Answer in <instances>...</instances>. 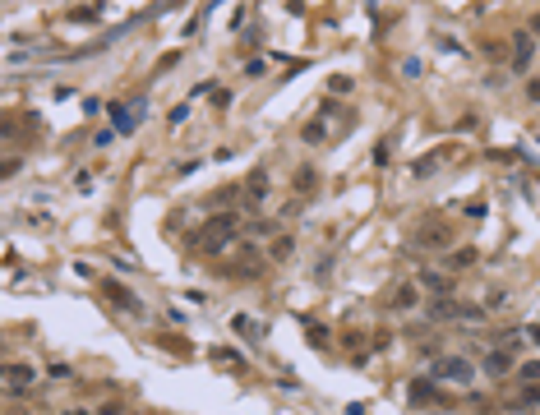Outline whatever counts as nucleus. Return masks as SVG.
<instances>
[{
	"label": "nucleus",
	"instance_id": "obj_27",
	"mask_svg": "<svg viewBox=\"0 0 540 415\" xmlns=\"http://www.w3.org/2000/svg\"><path fill=\"white\" fill-rule=\"evenodd\" d=\"M527 33H531V37H540V10H536V14L527 19Z\"/></svg>",
	"mask_w": 540,
	"mask_h": 415
},
{
	"label": "nucleus",
	"instance_id": "obj_2",
	"mask_svg": "<svg viewBox=\"0 0 540 415\" xmlns=\"http://www.w3.org/2000/svg\"><path fill=\"white\" fill-rule=\"evenodd\" d=\"M411 240H416V250L439 254V250H448V245H452V226H448V222H439V217H425V222L416 226V236H411Z\"/></svg>",
	"mask_w": 540,
	"mask_h": 415
},
{
	"label": "nucleus",
	"instance_id": "obj_12",
	"mask_svg": "<svg viewBox=\"0 0 540 415\" xmlns=\"http://www.w3.org/2000/svg\"><path fill=\"white\" fill-rule=\"evenodd\" d=\"M416 286H420V291H430V295H452V277H443V273H420Z\"/></svg>",
	"mask_w": 540,
	"mask_h": 415
},
{
	"label": "nucleus",
	"instance_id": "obj_31",
	"mask_svg": "<svg viewBox=\"0 0 540 415\" xmlns=\"http://www.w3.org/2000/svg\"><path fill=\"white\" fill-rule=\"evenodd\" d=\"M217 5H222V0H208V5H203V14H212V10H217Z\"/></svg>",
	"mask_w": 540,
	"mask_h": 415
},
{
	"label": "nucleus",
	"instance_id": "obj_11",
	"mask_svg": "<svg viewBox=\"0 0 540 415\" xmlns=\"http://www.w3.org/2000/svg\"><path fill=\"white\" fill-rule=\"evenodd\" d=\"M420 305V286L416 282H397L393 295H388V309H397V314H407V309Z\"/></svg>",
	"mask_w": 540,
	"mask_h": 415
},
{
	"label": "nucleus",
	"instance_id": "obj_20",
	"mask_svg": "<svg viewBox=\"0 0 540 415\" xmlns=\"http://www.w3.org/2000/svg\"><path fill=\"white\" fill-rule=\"evenodd\" d=\"M452 268H471V263H475V250H452Z\"/></svg>",
	"mask_w": 540,
	"mask_h": 415
},
{
	"label": "nucleus",
	"instance_id": "obj_32",
	"mask_svg": "<svg viewBox=\"0 0 540 415\" xmlns=\"http://www.w3.org/2000/svg\"><path fill=\"white\" fill-rule=\"evenodd\" d=\"M65 415H93V411H83V406H74V411H65Z\"/></svg>",
	"mask_w": 540,
	"mask_h": 415
},
{
	"label": "nucleus",
	"instance_id": "obj_7",
	"mask_svg": "<svg viewBox=\"0 0 540 415\" xmlns=\"http://www.w3.org/2000/svg\"><path fill=\"white\" fill-rule=\"evenodd\" d=\"M264 198H268V166H254L241 185V203L254 212V208H264Z\"/></svg>",
	"mask_w": 540,
	"mask_h": 415
},
{
	"label": "nucleus",
	"instance_id": "obj_13",
	"mask_svg": "<svg viewBox=\"0 0 540 415\" xmlns=\"http://www.w3.org/2000/svg\"><path fill=\"white\" fill-rule=\"evenodd\" d=\"M407 393H411V402H425V406H430V402H439V388H434V379H411V388H407Z\"/></svg>",
	"mask_w": 540,
	"mask_h": 415
},
{
	"label": "nucleus",
	"instance_id": "obj_1",
	"mask_svg": "<svg viewBox=\"0 0 540 415\" xmlns=\"http://www.w3.org/2000/svg\"><path fill=\"white\" fill-rule=\"evenodd\" d=\"M236 236H241V212H212V217L189 236V245L212 259V254H222L227 245H236Z\"/></svg>",
	"mask_w": 540,
	"mask_h": 415
},
{
	"label": "nucleus",
	"instance_id": "obj_21",
	"mask_svg": "<svg viewBox=\"0 0 540 415\" xmlns=\"http://www.w3.org/2000/svg\"><path fill=\"white\" fill-rule=\"evenodd\" d=\"M111 139H116V130H111V125H102V130L93 134V148H111Z\"/></svg>",
	"mask_w": 540,
	"mask_h": 415
},
{
	"label": "nucleus",
	"instance_id": "obj_14",
	"mask_svg": "<svg viewBox=\"0 0 540 415\" xmlns=\"http://www.w3.org/2000/svg\"><path fill=\"white\" fill-rule=\"evenodd\" d=\"M305 194H319V171L314 166H300L296 171V198H305Z\"/></svg>",
	"mask_w": 540,
	"mask_h": 415
},
{
	"label": "nucleus",
	"instance_id": "obj_23",
	"mask_svg": "<svg viewBox=\"0 0 540 415\" xmlns=\"http://www.w3.org/2000/svg\"><path fill=\"white\" fill-rule=\"evenodd\" d=\"M328 88H332V93H351V79H346V74H332Z\"/></svg>",
	"mask_w": 540,
	"mask_h": 415
},
{
	"label": "nucleus",
	"instance_id": "obj_28",
	"mask_svg": "<svg viewBox=\"0 0 540 415\" xmlns=\"http://www.w3.org/2000/svg\"><path fill=\"white\" fill-rule=\"evenodd\" d=\"M10 130H14V116H0V139H10Z\"/></svg>",
	"mask_w": 540,
	"mask_h": 415
},
{
	"label": "nucleus",
	"instance_id": "obj_16",
	"mask_svg": "<svg viewBox=\"0 0 540 415\" xmlns=\"http://www.w3.org/2000/svg\"><path fill=\"white\" fill-rule=\"evenodd\" d=\"M231 328H236V332H241V337H245V341H259V337H264V328H259V323H254V318H250V314H236V318H231Z\"/></svg>",
	"mask_w": 540,
	"mask_h": 415
},
{
	"label": "nucleus",
	"instance_id": "obj_15",
	"mask_svg": "<svg viewBox=\"0 0 540 415\" xmlns=\"http://www.w3.org/2000/svg\"><path fill=\"white\" fill-rule=\"evenodd\" d=\"M291 254H296V240H291V236H277V240L268 245V263H287Z\"/></svg>",
	"mask_w": 540,
	"mask_h": 415
},
{
	"label": "nucleus",
	"instance_id": "obj_24",
	"mask_svg": "<svg viewBox=\"0 0 540 415\" xmlns=\"http://www.w3.org/2000/svg\"><path fill=\"white\" fill-rule=\"evenodd\" d=\"M23 171V162L14 157V162H0V180H10V175H19Z\"/></svg>",
	"mask_w": 540,
	"mask_h": 415
},
{
	"label": "nucleus",
	"instance_id": "obj_8",
	"mask_svg": "<svg viewBox=\"0 0 540 415\" xmlns=\"http://www.w3.org/2000/svg\"><path fill=\"white\" fill-rule=\"evenodd\" d=\"M33 379H37V369H33V365H23V360L0 365V383H5V388H14V393H28V388H33Z\"/></svg>",
	"mask_w": 540,
	"mask_h": 415
},
{
	"label": "nucleus",
	"instance_id": "obj_26",
	"mask_svg": "<svg viewBox=\"0 0 540 415\" xmlns=\"http://www.w3.org/2000/svg\"><path fill=\"white\" fill-rule=\"evenodd\" d=\"M527 97H531V102H540V79H527Z\"/></svg>",
	"mask_w": 540,
	"mask_h": 415
},
{
	"label": "nucleus",
	"instance_id": "obj_3",
	"mask_svg": "<svg viewBox=\"0 0 540 415\" xmlns=\"http://www.w3.org/2000/svg\"><path fill=\"white\" fill-rule=\"evenodd\" d=\"M457 157H462V148H457V143H443V148H434V153L416 157V162H411V175H416V180H430V175H439L443 162H457Z\"/></svg>",
	"mask_w": 540,
	"mask_h": 415
},
{
	"label": "nucleus",
	"instance_id": "obj_6",
	"mask_svg": "<svg viewBox=\"0 0 540 415\" xmlns=\"http://www.w3.org/2000/svg\"><path fill=\"white\" fill-rule=\"evenodd\" d=\"M144 116H148V97H134V107H130V111H125L121 102H111V121H116L111 130H116V134H134Z\"/></svg>",
	"mask_w": 540,
	"mask_h": 415
},
{
	"label": "nucleus",
	"instance_id": "obj_25",
	"mask_svg": "<svg viewBox=\"0 0 540 415\" xmlns=\"http://www.w3.org/2000/svg\"><path fill=\"white\" fill-rule=\"evenodd\" d=\"M420 69H425L420 60H407V65H402V74H407V79H420Z\"/></svg>",
	"mask_w": 540,
	"mask_h": 415
},
{
	"label": "nucleus",
	"instance_id": "obj_9",
	"mask_svg": "<svg viewBox=\"0 0 540 415\" xmlns=\"http://www.w3.org/2000/svg\"><path fill=\"white\" fill-rule=\"evenodd\" d=\"M102 295H107V300H111V305H116V309H125V314H134V318L144 314V305H139V295H134L130 286H121V282H102Z\"/></svg>",
	"mask_w": 540,
	"mask_h": 415
},
{
	"label": "nucleus",
	"instance_id": "obj_30",
	"mask_svg": "<svg viewBox=\"0 0 540 415\" xmlns=\"http://www.w3.org/2000/svg\"><path fill=\"white\" fill-rule=\"evenodd\" d=\"M97 415H125V411H121V406H102Z\"/></svg>",
	"mask_w": 540,
	"mask_h": 415
},
{
	"label": "nucleus",
	"instance_id": "obj_5",
	"mask_svg": "<svg viewBox=\"0 0 540 415\" xmlns=\"http://www.w3.org/2000/svg\"><path fill=\"white\" fill-rule=\"evenodd\" d=\"M531 60H536V37H531L527 28H518V33H513V42H508V65L518 69V74H527Z\"/></svg>",
	"mask_w": 540,
	"mask_h": 415
},
{
	"label": "nucleus",
	"instance_id": "obj_19",
	"mask_svg": "<svg viewBox=\"0 0 540 415\" xmlns=\"http://www.w3.org/2000/svg\"><path fill=\"white\" fill-rule=\"evenodd\" d=\"M305 337L314 341V346H328V328H319V323H305Z\"/></svg>",
	"mask_w": 540,
	"mask_h": 415
},
{
	"label": "nucleus",
	"instance_id": "obj_10",
	"mask_svg": "<svg viewBox=\"0 0 540 415\" xmlns=\"http://www.w3.org/2000/svg\"><path fill=\"white\" fill-rule=\"evenodd\" d=\"M513 365H518V360H513V351H508V346H490V351H485V360H480V369H485L490 379H504Z\"/></svg>",
	"mask_w": 540,
	"mask_h": 415
},
{
	"label": "nucleus",
	"instance_id": "obj_29",
	"mask_svg": "<svg viewBox=\"0 0 540 415\" xmlns=\"http://www.w3.org/2000/svg\"><path fill=\"white\" fill-rule=\"evenodd\" d=\"M527 341H536V346H540V323H536V328H527Z\"/></svg>",
	"mask_w": 540,
	"mask_h": 415
},
{
	"label": "nucleus",
	"instance_id": "obj_17",
	"mask_svg": "<svg viewBox=\"0 0 540 415\" xmlns=\"http://www.w3.org/2000/svg\"><path fill=\"white\" fill-rule=\"evenodd\" d=\"M300 139H305L309 148H314V143H323V139H328V125H323V121H309L305 130H300Z\"/></svg>",
	"mask_w": 540,
	"mask_h": 415
},
{
	"label": "nucleus",
	"instance_id": "obj_22",
	"mask_svg": "<svg viewBox=\"0 0 540 415\" xmlns=\"http://www.w3.org/2000/svg\"><path fill=\"white\" fill-rule=\"evenodd\" d=\"M388 162H393V139H388V143H379V148H374V166H388Z\"/></svg>",
	"mask_w": 540,
	"mask_h": 415
},
{
	"label": "nucleus",
	"instance_id": "obj_4",
	"mask_svg": "<svg viewBox=\"0 0 540 415\" xmlns=\"http://www.w3.org/2000/svg\"><path fill=\"white\" fill-rule=\"evenodd\" d=\"M434 379H448V383H471L475 379V365L466 355H434Z\"/></svg>",
	"mask_w": 540,
	"mask_h": 415
},
{
	"label": "nucleus",
	"instance_id": "obj_18",
	"mask_svg": "<svg viewBox=\"0 0 540 415\" xmlns=\"http://www.w3.org/2000/svg\"><path fill=\"white\" fill-rule=\"evenodd\" d=\"M518 374H522V383H540V360H522Z\"/></svg>",
	"mask_w": 540,
	"mask_h": 415
}]
</instances>
